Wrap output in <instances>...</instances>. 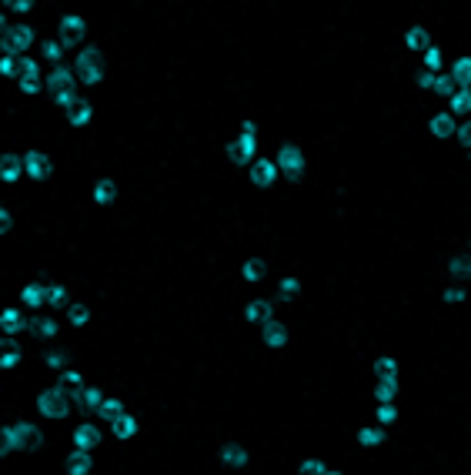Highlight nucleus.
I'll use <instances>...</instances> for the list:
<instances>
[{
  "mask_svg": "<svg viewBox=\"0 0 471 475\" xmlns=\"http://www.w3.org/2000/svg\"><path fill=\"white\" fill-rule=\"evenodd\" d=\"M37 44V34H34V27L30 24H11L4 30V37H0V57H24L30 47Z\"/></svg>",
  "mask_w": 471,
  "mask_h": 475,
  "instance_id": "nucleus-1",
  "label": "nucleus"
},
{
  "mask_svg": "<svg viewBox=\"0 0 471 475\" xmlns=\"http://www.w3.org/2000/svg\"><path fill=\"white\" fill-rule=\"evenodd\" d=\"M271 161H274V167H278V178H284V181H298L307 167V157L298 144H281L278 155L271 157Z\"/></svg>",
  "mask_w": 471,
  "mask_h": 475,
  "instance_id": "nucleus-2",
  "label": "nucleus"
},
{
  "mask_svg": "<svg viewBox=\"0 0 471 475\" xmlns=\"http://www.w3.org/2000/svg\"><path fill=\"white\" fill-rule=\"evenodd\" d=\"M37 411L44 419H67V415H71V402H67L64 385L44 388L37 395Z\"/></svg>",
  "mask_w": 471,
  "mask_h": 475,
  "instance_id": "nucleus-3",
  "label": "nucleus"
},
{
  "mask_svg": "<svg viewBox=\"0 0 471 475\" xmlns=\"http://www.w3.org/2000/svg\"><path fill=\"white\" fill-rule=\"evenodd\" d=\"M4 432H7L11 452H30L40 445V428L30 422H11V425H4Z\"/></svg>",
  "mask_w": 471,
  "mask_h": 475,
  "instance_id": "nucleus-4",
  "label": "nucleus"
},
{
  "mask_svg": "<svg viewBox=\"0 0 471 475\" xmlns=\"http://www.w3.org/2000/svg\"><path fill=\"white\" fill-rule=\"evenodd\" d=\"M84 34H87V20L80 17V13H64L61 20H57V40L67 47H84Z\"/></svg>",
  "mask_w": 471,
  "mask_h": 475,
  "instance_id": "nucleus-5",
  "label": "nucleus"
},
{
  "mask_svg": "<svg viewBox=\"0 0 471 475\" xmlns=\"http://www.w3.org/2000/svg\"><path fill=\"white\" fill-rule=\"evenodd\" d=\"M247 181L255 184V188H274L278 184V167H274V161L271 157H255L251 164H247Z\"/></svg>",
  "mask_w": 471,
  "mask_h": 475,
  "instance_id": "nucleus-6",
  "label": "nucleus"
},
{
  "mask_svg": "<svg viewBox=\"0 0 471 475\" xmlns=\"http://www.w3.org/2000/svg\"><path fill=\"white\" fill-rule=\"evenodd\" d=\"M257 155V134H238L234 141L228 144V161L231 164H251Z\"/></svg>",
  "mask_w": 471,
  "mask_h": 475,
  "instance_id": "nucleus-7",
  "label": "nucleus"
},
{
  "mask_svg": "<svg viewBox=\"0 0 471 475\" xmlns=\"http://www.w3.org/2000/svg\"><path fill=\"white\" fill-rule=\"evenodd\" d=\"M64 392H67V388H64ZM104 398H107V395H104L97 385H77V388L67 392V402L77 405V409H84V411H97V405H101Z\"/></svg>",
  "mask_w": 471,
  "mask_h": 475,
  "instance_id": "nucleus-8",
  "label": "nucleus"
},
{
  "mask_svg": "<svg viewBox=\"0 0 471 475\" xmlns=\"http://www.w3.org/2000/svg\"><path fill=\"white\" fill-rule=\"evenodd\" d=\"M44 88L51 90V94H61V90L77 88L74 67H71V64H57V67H51V71L44 74Z\"/></svg>",
  "mask_w": 471,
  "mask_h": 475,
  "instance_id": "nucleus-9",
  "label": "nucleus"
},
{
  "mask_svg": "<svg viewBox=\"0 0 471 475\" xmlns=\"http://www.w3.org/2000/svg\"><path fill=\"white\" fill-rule=\"evenodd\" d=\"M51 171H54V164L44 151H27L24 155V174L30 181H47L51 178Z\"/></svg>",
  "mask_w": 471,
  "mask_h": 475,
  "instance_id": "nucleus-10",
  "label": "nucleus"
},
{
  "mask_svg": "<svg viewBox=\"0 0 471 475\" xmlns=\"http://www.w3.org/2000/svg\"><path fill=\"white\" fill-rule=\"evenodd\" d=\"M261 338H264V345L268 348H288V342H291V332H288V325L278 318H268L264 325H261Z\"/></svg>",
  "mask_w": 471,
  "mask_h": 475,
  "instance_id": "nucleus-11",
  "label": "nucleus"
},
{
  "mask_svg": "<svg viewBox=\"0 0 471 475\" xmlns=\"http://www.w3.org/2000/svg\"><path fill=\"white\" fill-rule=\"evenodd\" d=\"M455 131H458V121L448 114V111H438V114L428 117V134H432V138H438V141L455 138Z\"/></svg>",
  "mask_w": 471,
  "mask_h": 475,
  "instance_id": "nucleus-12",
  "label": "nucleus"
},
{
  "mask_svg": "<svg viewBox=\"0 0 471 475\" xmlns=\"http://www.w3.org/2000/svg\"><path fill=\"white\" fill-rule=\"evenodd\" d=\"M104 442V432L97 428L94 422H80L74 428V449H84V452H90V449H97Z\"/></svg>",
  "mask_w": 471,
  "mask_h": 475,
  "instance_id": "nucleus-13",
  "label": "nucleus"
},
{
  "mask_svg": "<svg viewBox=\"0 0 471 475\" xmlns=\"http://www.w3.org/2000/svg\"><path fill=\"white\" fill-rule=\"evenodd\" d=\"M274 301H268V298H255V301H247L244 305V321L247 325H264L268 318H274Z\"/></svg>",
  "mask_w": 471,
  "mask_h": 475,
  "instance_id": "nucleus-14",
  "label": "nucleus"
},
{
  "mask_svg": "<svg viewBox=\"0 0 471 475\" xmlns=\"http://www.w3.org/2000/svg\"><path fill=\"white\" fill-rule=\"evenodd\" d=\"M90 201L97 208H111L117 201V181L114 178H97L90 188Z\"/></svg>",
  "mask_w": 471,
  "mask_h": 475,
  "instance_id": "nucleus-15",
  "label": "nucleus"
},
{
  "mask_svg": "<svg viewBox=\"0 0 471 475\" xmlns=\"http://www.w3.org/2000/svg\"><path fill=\"white\" fill-rule=\"evenodd\" d=\"M24 178V155H0V181L4 184H17Z\"/></svg>",
  "mask_w": 471,
  "mask_h": 475,
  "instance_id": "nucleus-16",
  "label": "nucleus"
},
{
  "mask_svg": "<svg viewBox=\"0 0 471 475\" xmlns=\"http://www.w3.org/2000/svg\"><path fill=\"white\" fill-rule=\"evenodd\" d=\"M405 47L411 54H424L428 47H432V34H428V27L424 24H411L405 30Z\"/></svg>",
  "mask_w": 471,
  "mask_h": 475,
  "instance_id": "nucleus-17",
  "label": "nucleus"
},
{
  "mask_svg": "<svg viewBox=\"0 0 471 475\" xmlns=\"http://www.w3.org/2000/svg\"><path fill=\"white\" fill-rule=\"evenodd\" d=\"M401 395V378H374V402L378 405H395Z\"/></svg>",
  "mask_w": 471,
  "mask_h": 475,
  "instance_id": "nucleus-18",
  "label": "nucleus"
},
{
  "mask_svg": "<svg viewBox=\"0 0 471 475\" xmlns=\"http://www.w3.org/2000/svg\"><path fill=\"white\" fill-rule=\"evenodd\" d=\"M217 459L224 465H231V469H244L247 459H251V452L244 449V445H238V442H224V445L217 449Z\"/></svg>",
  "mask_w": 471,
  "mask_h": 475,
  "instance_id": "nucleus-19",
  "label": "nucleus"
},
{
  "mask_svg": "<svg viewBox=\"0 0 471 475\" xmlns=\"http://www.w3.org/2000/svg\"><path fill=\"white\" fill-rule=\"evenodd\" d=\"M27 328V315L20 308H4L0 311V332L7 338H17V335Z\"/></svg>",
  "mask_w": 471,
  "mask_h": 475,
  "instance_id": "nucleus-20",
  "label": "nucleus"
},
{
  "mask_svg": "<svg viewBox=\"0 0 471 475\" xmlns=\"http://www.w3.org/2000/svg\"><path fill=\"white\" fill-rule=\"evenodd\" d=\"M111 432H114L117 442H130V438L140 432V422L130 415V411H124V415H117L114 422H111Z\"/></svg>",
  "mask_w": 471,
  "mask_h": 475,
  "instance_id": "nucleus-21",
  "label": "nucleus"
},
{
  "mask_svg": "<svg viewBox=\"0 0 471 475\" xmlns=\"http://www.w3.org/2000/svg\"><path fill=\"white\" fill-rule=\"evenodd\" d=\"M445 74H448L451 80H455V88H465V90H468V84H471V57H468V54L455 57V61H451V67H448Z\"/></svg>",
  "mask_w": 471,
  "mask_h": 475,
  "instance_id": "nucleus-22",
  "label": "nucleus"
},
{
  "mask_svg": "<svg viewBox=\"0 0 471 475\" xmlns=\"http://www.w3.org/2000/svg\"><path fill=\"white\" fill-rule=\"evenodd\" d=\"M44 295H47V284H40V282H30L20 288V301H24V308H30V311L44 308Z\"/></svg>",
  "mask_w": 471,
  "mask_h": 475,
  "instance_id": "nucleus-23",
  "label": "nucleus"
},
{
  "mask_svg": "<svg viewBox=\"0 0 471 475\" xmlns=\"http://www.w3.org/2000/svg\"><path fill=\"white\" fill-rule=\"evenodd\" d=\"M357 445H361V449H381L384 428L381 425H361V428H357Z\"/></svg>",
  "mask_w": 471,
  "mask_h": 475,
  "instance_id": "nucleus-24",
  "label": "nucleus"
},
{
  "mask_svg": "<svg viewBox=\"0 0 471 475\" xmlns=\"http://www.w3.org/2000/svg\"><path fill=\"white\" fill-rule=\"evenodd\" d=\"M94 469V459H90V452L84 449H74L67 455V475H90Z\"/></svg>",
  "mask_w": 471,
  "mask_h": 475,
  "instance_id": "nucleus-25",
  "label": "nucleus"
},
{
  "mask_svg": "<svg viewBox=\"0 0 471 475\" xmlns=\"http://www.w3.org/2000/svg\"><path fill=\"white\" fill-rule=\"evenodd\" d=\"M17 80H44V71H40V61L37 57H17Z\"/></svg>",
  "mask_w": 471,
  "mask_h": 475,
  "instance_id": "nucleus-26",
  "label": "nucleus"
},
{
  "mask_svg": "<svg viewBox=\"0 0 471 475\" xmlns=\"http://www.w3.org/2000/svg\"><path fill=\"white\" fill-rule=\"evenodd\" d=\"M471 111V90H465V88H458L451 97H448V114L455 117V121H461V117Z\"/></svg>",
  "mask_w": 471,
  "mask_h": 475,
  "instance_id": "nucleus-27",
  "label": "nucleus"
},
{
  "mask_svg": "<svg viewBox=\"0 0 471 475\" xmlns=\"http://www.w3.org/2000/svg\"><path fill=\"white\" fill-rule=\"evenodd\" d=\"M94 64H104V54H101V47H94V44H84L80 51H77V57H74V71H84V67H94Z\"/></svg>",
  "mask_w": 471,
  "mask_h": 475,
  "instance_id": "nucleus-28",
  "label": "nucleus"
},
{
  "mask_svg": "<svg viewBox=\"0 0 471 475\" xmlns=\"http://www.w3.org/2000/svg\"><path fill=\"white\" fill-rule=\"evenodd\" d=\"M264 275H268V261H261V258H247V261H241V278L247 284H257Z\"/></svg>",
  "mask_w": 471,
  "mask_h": 475,
  "instance_id": "nucleus-29",
  "label": "nucleus"
},
{
  "mask_svg": "<svg viewBox=\"0 0 471 475\" xmlns=\"http://www.w3.org/2000/svg\"><path fill=\"white\" fill-rule=\"evenodd\" d=\"M374 378H401V365L395 355H378L374 359Z\"/></svg>",
  "mask_w": 471,
  "mask_h": 475,
  "instance_id": "nucleus-30",
  "label": "nucleus"
},
{
  "mask_svg": "<svg viewBox=\"0 0 471 475\" xmlns=\"http://www.w3.org/2000/svg\"><path fill=\"white\" fill-rule=\"evenodd\" d=\"M74 78L80 80V88H97V84H104V78H107V67L104 64L84 67V71H74Z\"/></svg>",
  "mask_w": 471,
  "mask_h": 475,
  "instance_id": "nucleus-31",
  "label": "nucleus"
},
{
  "mask_svg": "<svg viewBox=\"0 0 471 475\" xmlns=\"http://www.w3.org/2000/svg\"><path fill=\"white\" fill-rule=\"evenodd\" d=\"M421 71H428V74H441V71H445V51H441V47H428V51L421 54Z\"/></svg>",
  "mask_w": 471,
  "mask_h": 475,
  "instance_id": "nucleus-32",
  "label": "nucleus"
},
{
  "mask_svg": "<svg viewBox=\"0 0 471 475\" xmlns=\"http://www.w3.org/2000/svg\"><path fill=\"white\" fill-rule=\"evenodd\" d=\"M64 305H71V291H67V284H47L44 308H64Z\"/></svg>",
  "mask_w": 471,
  "mask_h": 475,
  "instance_id": "nucleus-33",
  "label": "nucleus"
},
{
  "mask_svg": "<svg viewBox=\"0 0 471 475\" xmlns=\"http://www.w3.org/2000/svg\"><path fill=\"white\" fill-rule=\"evenodd\" d=\"M30 332L37 335V338H57L61 325H57V318H51V315H37V318L30 321Z\"/></svg>",
  "mask_w": 471,
  "mask_h": 475,
  "instance_id": "nucleus-34",
  "label": "nucleus"
},
{
  "mask_svg": "<svg viewBox=\"0 0 471 475\" xmlns=\"http://www.w3.org/2000/svg\"><path fill=\"white\" fill-rule=\"evenodd\" d=\"M90 121H94V104L90 101H80L74 111L67 114V124H71V128H87Z\"/></svg>",
  "mask_w": 471,
  "mask_h": 475,
  "instance_id": "nucleus-35",
  "label": "nucleus"
},
{
  "mask_svg": "<svg viewBox=\"0 0 471 475\" xmlns=\"http://www.w3.org/2000/svg\"><path fill=\"white\" fill-rule=\"evenodd\" d=\"M124 411H128V409H124V402H121L117 395H107L101 405H97V415H101L104 422H114L117 415H124Z\"/></svg>",
  "mask_w": 471,
  "mask_h": 475,
  "instance_id": "nucleus-36",
  "label": "nucleus"
},
{
  "mask_svg": "<svg viewBox=\"0 0 471 475\" xmlns=\"http://www.w3.org/2000/svg\"><path fill=\"white\" fill-rule=\"evenodd\" d=\"M448 275H451V278H455L458 284H465V278L471 275L468 255H451V258H448Z\"/></svg>",
  "mask_w": 471,
  "mask_h": 475,
  "instance_id": "nucleus-37",
  "label": "nucleus"
},
{
  "mask_svg": "<svg viewBox=\"0 0 471 475\" xmlns=\"http://www.w3.org/2000/svg\"><path fill=\"white\" fill-rule=\"evenodd\" d=\"M40 57H44L47 64L57 67L61 61H64V44H61V40H54V37H47L44 44H40Z\"/></svg>",
  "mask_w": 471,
  "mask_h": 475,
  "instance_id": "nucleus-38",
  "label": "nucleus"
},
{
  "mask_svg": "<svg viewBox=\"0 0 471 475\" xmlns=\"http://www.w3.org/2000/svg\"><path fill=\"white\" fill-rule=\"evenodd\" d=\"M67 321L74 325V328H84V325H90V308L87 305H67Z\"/></svg>",
  "mask_w": 471,
  "mask_h": 475,
  "instance_id": "nucleus-39",
  "label": "nucleus"
},
{
  "mask_svg": "<svg viewBox=\"0 0 471 475\" xmlns=\"http://www.w3.org/2000/svg\"><path fill=\"white\" fill-rule=\"evenodd\" d=\"M54 104H57L61 111H67V114H71V111H74L77 104H80V90H77V88L61 90V94H54Z\"/></svg>",
  "mask_w": 471,
  "mask_h": 475,
  "instance_id": "nucleus-40",
  "label": "nucleus"
},
{
  "mask_svg": "<svg viewBox=\"0 0 471 475\" xmlns=\"http://www.w3.org/2000/svg\"><path fill=\"white\" fill-rule=\"evenodd\" d=\"M398 419H401V411H398V405H378V411H374V425H381V428H388V425H395Z\"/></svg>",
  "mask_w": 471,
  "mask_h": 475,
  "instance_id": "nucleus-41",
  "label": "nucleus"
},
{
  "mask_svg": "<svg viewBox=\"0 0 471 475\" xmlns=\"http://www.w3.org/2000/svg\"><path fill=\"white\" fill-rule=\"evenodd\" d=\"M441 298H445V305H451V308H455V305H465V298H468V288H465V284H448L445 291H441Z\"/></svg>",
  "mask_w": 471,
  "mask_h": 475,
  "instance_id": "nucleus-42",
  "label": "nucleus"
},
{
  "mask_svg": "<svg viewBox=\"0 0 471 475\" xmlns=\"http://www.w3.org/2000/svg\"><path fill=\"white\" fill-rule=\"evenodd\" d=\"M455 90H458V88H455V80L448 78L445 71H441V74H434V90H432V94H438V97H445V101H448Z\"/></svg>",
  "mask_w": 471,
  "mask_h": 475,
  "instance_id": "nucleus-43",
  "label": "nucleus"
},
{
  "mask_svg": "<svg viewBox=\"0 0 471 475\" xmlns=\"http://www.w3.org/2000/svg\"><path fill=\"white\" fill-rule=\"evenodd\" d=\"M301 288H305V284H301V278H294V275H284V278L278 282V291H281L284 298L301 295Z\"/></svg>",
  "mask_w": 471,
  "mask_h": 475,
  "instance_id": "nucleus-44",
  "label": "nucleus"
},
{
  "mask_svg": "<svg viewBox=\"0 0 471 475\" xmlns=\"http://www.w3.org/2000/svg\"><path fill=\"white\" fill-rule=\"evenodd\" d=\"M324 472H328V465L321 459H301L298 462V475H324Z\"/></svg>",
  "mask_w": 471,
  "mask_h": 475,
  "instance_id": "nucleus-45",
  "label": "nucleus"
},
{
  "mask_svg": "<svg viewBox=\"0 0 471 475\" xmlns=\"http://www.w3.org/2000/svg\"><path fill=\"white\" fill-rule=\"evenodd\" d=\"M44 365H47V368H57V372H64V368H67V355H64V351H47V355H44Z\"/></svg>",
  "mask_w": 471,
  "mask_h": 475,
  "instance_id": "nucleus-46",
  "label": "nucleus"
},
{
  "mask_svg": "<svg viewBox=\"0 0 471 475\" xmlns=\"http://www.w3.org/2000/svg\"><path fill=\"white\" fill-rule=\"evenodd\" d=\"M0 78L17 80V57H0Z\"/></svg>",
  "mask_w": 471,
  "mask_h": 475,
  "instance_id": "nucleus-47",
  "label": "nucleus"
},
{
  "mask_svg": "<svg viewBox=\"0 0 471 475\" xmlns=\"http://www.w3.org/2000/svg\"><path fill=\"white\" fill-rule=\"evenodd\" d=\"M17 88L24 90L27 97H37L40 90H44V80H17Z\"/></svg>",
  "mask_w": 471,
  "mask_h": 475,
  "instance_id": "nucleus-48",
  "label": "nucleus"
},
{
  "mask_svg": "<svg viewBox=\"0 0 471 475\" xmlns=\"http://www.w3.org/2000/svg\"><path fill=\"white\" fill-rule=\"evenodd\" d=\"M415 84H418V90H428V94H432V90H434V74L418 71V74H415Z\"/></svg>",
  "mask_w": 471,
  "mask_h": 475,
  "instance_id": "nucleus-49",
  "label": "nucleus"
},
{
  "mask_svg": "<svg viewBox=\"0 0 471 475\" xmlns=\"http://www.w3.org/2000/svg\"><path fill=\"white\" fill-rule=\"evenodd\" d=\"M455 134H458V144L468 151V148H471V124H468V121H458V131H455Z\"/></svg>",
  "mask_w": 471,
  "mask_h": 475,
  "instance_id": "nucleus-50",
  "label": "nucleus"
},
{
  "mask_svg": "<svg viewBox=\"0 0 471 475\" xmlns=\"http://www.w3.org/2000/svg\"><path fill=\"white\" fill-rule=\"evenodd\" d=\"M61 382H64V385H71V388L84 385V378H80V372H77V368H64V372H61Z\"/></svg>",
  "mask_w": 471,
  "mask_h": 475,
  "instance_id": "nucleus-51",
  "label": "nucleus"
},
{
  "mask_svg": "<svg viewBox=\"0 0 471 475\" xmlns=\"http://www.w3.org/2000/svg\"><path fill=\"white\" fill-rule=\"evenodd\" d=\"M20 365V351H0V368H17Z\"/></svg>",
  "mask_w": 471,
  "mask_h": 475,
  "instance_id": "nucleus-52",
  "label": "nucleus"
},
{
  "mask_svg": "<svg viewBox=\"0 0 471 475\" xmlns=\"http://www.w3.org/2000/svg\"><path fill=\"white\" fill-rule=\"evenodd\" d=\"M13 228V215H11V208H4L0 205V234H7Z\"/></svg>",
  "mask_w": 471,
  "mask_h": 475,
  "instance_id": "nucleus-53",
  "label": "nucleus"
},
{
  "mask_svg": "<svg viewBox=\"0 0 471 475\" xmlns=\"http://www.w3.org/2000/svg\"><path fill=\"white\" fill-rule=\"evenodd\" d=\"M7 11H13V13H30V11H34V4H30V0H11V4H7Z\"/></svg>",
  "mask_w": 471,
  "mask_h": 475,
  "instance_id": "nucleus-54",
  "label": "nucleus"
},
{
  "mask_svg": "<svg viewBox=\"0 0 471 475\" xmlns=\"http://www.w3.org/2000/svg\"><path fill=\"white\" fill-rule=\"evenodd\" d=\"M4 455H11V445H7V432H4V425H0V459Z\"/></svg>",
  "mask_w": 471,
  "mask_h": 475,
  "instance_id": "nucleus-55",
  "label": "nucleus"
},
{
  "mask_svg": "<svg viewBox=\"0 0 471 475\" xmlns=\"http://www.w3.org/2000/svg\"><path fill=\"white\" fill-rule=\"evenodd\" d=\"M241 134H257V124L255 121H241Z\"/></svg>",
  "mask_w": 471,
  "mask_h": 475,
  "instance_id": "nucleus-56",
  "label": "nucleus"
},
{
  "mask_svg": "<svg viewBox=\"0 0 471 475\" xmlns=\"http://www.w3.org/2000/svg\"><path fill=\"white\" fill-rule=\"evenodd\" d=\"M4 30H7V20H4V11H0V37H4Z\"/></svg>",
  "mask_w": 471,
  "mask_h": 475,
  "instance_id": "nucleus-57",
  "label": "nucleus"
},
{
  "mask_svg": "<svg viewBox=\"0 0 471 475\" xmlns=\"http://www.w3.org/2000/svg\"><path fill=\"white\" fill-rule=\"evenodd\" d=\"M324 475H344V472H338V469H328V472H324Z\"/></svg>",
  "mask_w": 471,
  "mask_h": 475,
  "instance_id": "nucleus-58",
  "label": "nucleus"
}]
</instances>
